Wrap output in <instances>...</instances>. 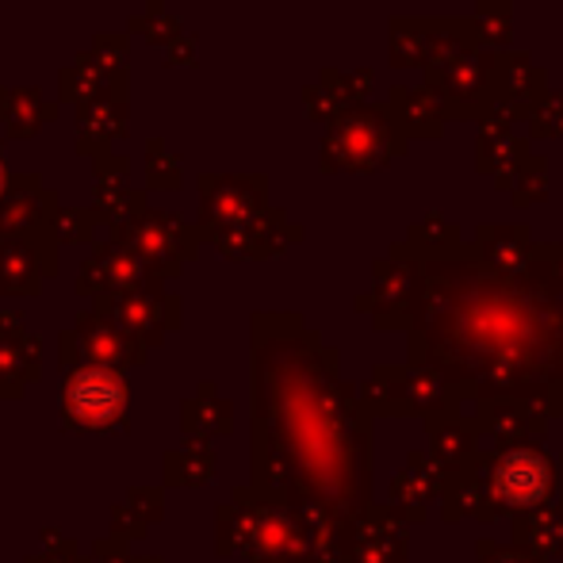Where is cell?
<instances>
[{"mask_svg":"<svg viewBox=\"0 0 563 563\" xmlns=\"http://www.w3.org/2000/svg\"><path fill=\"white\" fill-rule=\"evenodd\" d=\"M533 154V142L518 139L514 126L503 115H483L479 119V134H475V169L495 177L498 192H510L514 177H518L521 162Z\"/></svg>","mask_w":563,"mask_h":563,"instance_id":"ba28073f","label":"cell"},{"mask_svg":"<svg viewBox=\"0 0 563 563\" xmlns=\"http://www.w3.org/2000/svg\"><path fill=\"white\" fill-rule=\"evenodd\" d=\"M402 253H410V257H441V253H452L456 245H464V238H460V227L449 223L445 216H438V211H430L426 219H418V223L407 227V238H399Z\"/></svg>","mask_w":563,"mask_h":563,"instance_id":"2e32d148","label":"cell"},{"mask_svg":"<svg viewBox=\"0 0 563 563\" xmlns=\"http://www.w3.org/2000/svg\"><path fill=\"white\" fill-rule=\"evenodd\" d=\"M552 268H556L560 284H563V238L560 242H552Z\"/></svg>","mask_w":563,"mask_h":563,"instance_id":"f1b7e54d","label":"cell"},{"mask_svg":"<svg viewBox=\"0 0 563 563\" xmlns=\"http://www.w3.org/2000/svg\"><path fill=\"white\" fill-rule=\"evenodd\" d=\"M356 560L361 563H407V526H399L391 514L379 510L376 526H364Z\"/></svg>","mask_w":563,"mask_h":563,"instance_id":"ac0fdd59","label":"cell"},{"mask_svg":"<svg viewBox=\"0 0 563 563\" xmlns=\"http://www.w3.org/2000/svg\"><path fill=\"white\" fill-rule=\"evenodd\" d=\"M387 62H391V69H418V62H422L418 15H391L387 20Z\"/></svg>","mask_w":563,"mask_h":563,"instance_id":"7402d4cb","label":"cell"},{"mask_svg":"<svg viewBox=\"0 0 563 563\" xmlns=\"http://www.w3.org/2000/svg\"><path fill=\"white\" fill-rule=\"evenodd\" d=\"M372 268H376V291L356 299V307L376 314V330H407L410 299H415L418 280L415 257H407V253L391 245L387 257H379Z\"/></svg>","mask_w":563,"mask_h":563,"instance_id":"8992f818","label":"cell"},{"mask_svg":"<svg viewBox=\"0 0 563 563\" xmlns=\"http://www.w3.org/2000/svg\"><path fill=\"white\" fill-rule=\"evenodd\" d=\"M495 81H498V108L506 123H529L533 104L549 89V69L533 58V51H498L495 54Z\"/></svg>","mask_w":563,"mask_h":563,"instance_id":"52a82bcc","label":"cell"},{"mask_svg":"<svg viewBox=\"0 0 563 563\" xmlns=\"http://www.w3.org/2000/svg\"><path fill=\"white\" fill-rule=\"evenodd\" d=\"M410 154V142L402 139L395 115L387 104H353L327 123V139L319 150L322 173H379L391 162Z\"/></svg>","mask_w":563,"mask_h":563,"instance_id":"3957f363","label":"cell"},{"mask_svg":"<svg viewBox=\"0 0 563 563\" xmlns=\"http://www.w3.org/2000/svg\"><path fill=\"white\" fill-rule=\"evenodd\" d=\"M415 265L410 364L438 372L452 399L563 415V284L552 242H537L521 273L483 265L472 242Z\"/></svg>","mask_w":563,"mask_h":563,"instance_id":"6da1fadb","label":"cell"},{"mask_svg":"<svg viewBox=\"0 0 563 563\" xmlns=\"http://www.w3.org/2000/svg\"><path fill=\"white\" fill-rule=\"evenodd\" d=\"M529 142H556L563 139V92L560 89H544V97L533 104V112H529Z\"/></svg>","mask_w":563,"mask_h":563,"instance_id":"cb8c5ba5","label":"cell"},{"mask_svg":"<svg viewBox=\"0 0 563 563\" xmlns=\"http://www.w3.org/2000/svg\"><path fill=\"white\" fill-rule=\"evenodd\" d=\"M303 230L291 227L284 211H265L253 223L227 230V234H216V242H223V250L230 257H261V253H280L284 245L299 242Z\"/></svg>","mask_w":563,"mask_h":563,"instance_id":"7c38bea8","label":"cell"},{"mask_svg":"<svg viewBox=\"0 0 563 563\" xmlns=\"http://www.w3.org/2000/svg\"><path fill=\"white\" fill-rule=\"evenodd\" d=\"M384 104L410 146L415 142H438L445 134V108H441L438 92L430 85H395V89H387Z\"/></svg>","mask_w":563,"mask_h":563,"instance_id":"30bf717a","label":"cell"},{"mask_svg":"<svg viewBox=\"0 0 563 563\" xmlns=\"http://www.w3.org/2000/svg\"><path fill=\"white\" fill-rule=\"evenodd\" d=\"M303 108H307V119H319V123H330L338 112H341V104L334 97H330L322 85H307L303 89Z\"/></svg>","mask_w":563,"mask_h":563,"instance_id":"4316f807","label":"cell"},{"mask_svg":"<svg viewBox=\"0 0 563 563\" xmlns=\"http://www.w3.org/2000/svg\"><path fill=\"white\" fill-rule=\"evenodd\" d=\"M510 196H514V208H533V203L549 200V157L533 150V154L521 162L518 177H514V185H510Z\"/></svg>","mask_w":563,"mask_h":563,"instance_id":"603a6c76","label":"cell"},{"mask_svg":"<svg viewBox=\"0 0 563 563\" xmlns=\"http://www.w3.org/2000/svg\"><path fill=\"white\" fill-rule=\"evenodd\" d=\"M495 54L487 46L467 51L456 66L441 69L433 77H422V85H430L438 92L445 119H464V123H479L483 115H490L498 108V81H495Z\"/></svg>","mask_w":563,"mask_h":563,"instance_id":"277c9868","label":"cell"},{"mask_svg":"<svg viewBox=\"0 0 563 563\" xmlns=\"http://www.w3.org/2000/svg\"><path fill=\"white\" fill-rule=\"evenodd\" d=\"M146 162H150V177L157 180V173H162V185L165 188H177L180 185V180H177V157L165 150V142H150Z\"/></svg>","mask_w":563,"mask_h":563,"instance_id":"484cf974","label":"cell"},{"mask_svg":"<svg viewBox=\"0 0 563 563\" xmlns=\"http://www.w3.org/2000/svg\"><path fill=\"white\" fill-rule=\"evenodd\" d=\"M8 188H12V177H8V162H4V154H0V200L8 196Z\"/></svg>","mask_w":563,"mask_h":563,"instance_id":"f546056e","label":"cell"},{"mask_svg":"<svg viewBox=\"0 0 563 563\" xmlns=\"http://www.w3.org/2000/svg\"><path fill=\"white\" fill-rule=\"evenodd\" d=\"M514 549H526L533 556H563V510L541 506V510L518 514V533Z\"/></svg>","mask_w":563,"mask_h":563,"instance_id":"9a60e30c","label":"cell"},{"mask_svg":"<svg viewBox=\"0 0 563 563\" xmlns=\"http://www.w3.org/2000/svg\"><path fill=\"white\" fill-rule=\"evenodd\" d=\"M43 119H54V104H43L38 89H0V123L12 139H31Z\"/></svg>","mask_w":563,"mask_h":563,"instance_id":"e0dca14e","label":"cell"},{"mask_svg":"<svg viewBox=\"0 0 563 563\" xmlns=\"http://www.w3.org/2000/svg\"><path fill=\"white\" fill-rule=\"evenodd\" d=\"M372 81H376V69H372V66H361V69L322 66V74H319V85L338 100L341 108L364 104V100H368V92H372Z\"/></svg>","mask_w":563,"mask_h":563,"instance_id":"44dd1931","label":"cell"},{"mask_svg":"<svg viewBox=\"0 0 563 563\" xmlns=\"http://www.w3.org/2000/svg\"><path fill=\"white\" fill-rule=\"evenodd\" d=\"M475 556H479V563H541V556H533V552L506 549V544H495V541H479Z\"/></svg>","mask_w":563,"mask_h":563,"instance_id":"83f0119b","label":"cell"},{"mask_svg":"<svg viewBox=\"0 0 563 563\" xmlns=\"http://www.w3.org/2000/svg\"><path fill=\"white\" fill-rule=\"evenodd\" d=\"M203 227L227 234L268 211V177L261 173H208L200 177Z\"/></svg>","mask_w":563,"mask_h":563,"instance_id":"5b68a950","label":"cell"},{"mask_svg":"<svg viewBox=\"0 0 563 563\" xmlns=\"http://www.w3.org/2000/svg\"><path fill=\"white\" fill-rule=\"evenodd\" d=\"M445 518L495 521L503 514L541 510L556 495V464L541 445H510L498 452L467 456L456 472H449Z\"/></svg>","mask_w":563,"mask_h":563,"instance_id":"7a4b0ae2","label":"cell"},{"mask_svg":"<svg viewBox=\"0 0 563 563\" xmlns=\"http://www.w3.org/2000/svg\"><path fill=\"white\" fill-rule=\"evenodd\" d=\"M537 238L526 223H483L475 227L472 250L479 253L483 265L498 268V273H521L529 265V253H533Z\"/></svg>","mask_w":563,"mask_h":563,"instance_id":"8fae6325","label":"cell"},{"mask_svg":"<svg viewBox=\"0 0 563 563\" xmlns=\"http://www.w3.org/2000/svg\"><path fill=\"white\" fill-rule=\"evenodd\" d=\"M475 31L487 51H510L514 43V0H475Z\"/></svg>","mask_w":563,"mask_h":563,"instance_id":"d6986e66","label":"cell"},{"mask_svg":"<svg viewBox=\"0 0 563 563\" xmlns=\"http://www.w3.org/2000/svg\"><path fill=\"white\" fill-rule=\"evenodd\" d=\"M418 35H422V62H418L422 77L456 66L467 51L479 46L475 20H464V15H418Z\"/></svg>","mask_w":563,"mask_h":563,"instance_id":"9c48e42d","label":"cell"},{"mask_svg":"<svg viewBox=\"0 0 563 563\" xmlns=\"http://www.w3.org/2000/svg\"><path fill=\"white\" fill-rule=\"evenodd\" d=\"M100 81H104V74L97 69V62H92L89 54H81V58H77L74 66L62 69V97L74 100V104H85V100H97V97H104Z\"/></svg>","mask_w":563,"mask_h":563,"instance_id":"d4e9b609","label":"cell"},{"mask_svg":"<svg viewBox=\"0 0 563 563\" xmlns=\"http://www.w3.org/2000/svg\"><path fill=\"white\" fill-rule=\"evenodd\" d=\"M77 112H81L77 115V142H81V150L100 146V154H108L104 146H112L115 139L126 134V100L123 97L104 92V97L77 104Z\"/></svg>","mask_w":563,"mask_h":563,"instance_id":"5bb4252c","label":"cell"},{"mask_svg":"<svg viewBox=\"0 0 563 563\" xmlns=\"http://www.w3.org/2000/svg\"><path fill=\"white\" fill-rule=\"evenodd\" d=\"M69 410L85 426H108L123 410V387L108 372H81L69 384Z\"/></svg>","mask_w":563,"mask_h":563,"instance_id":"4fadbf2b","label":"cell"},{"mask_svg":"<svg viewBox=\"0 0 563 563\" xmlns=\"http://www.w3.org/2000/svg\"><path fill=\"white\" fill-rule=\"evenodd\" d=\"M430 430H433V449H438V460L445 472H456L460 464H467L475 449V430L456 418H430Z\"/></svg>","mask_w":563,"mask_h":563,"instance_id":"ffe728a7","label":"cell"}]
</instances>
